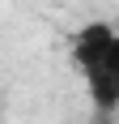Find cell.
<instances>
[{"label": "cell", "mask_w": 119, "mask_h": 124, "mask_svg": "<svg viewBox=\"0 0 119 124\" xmlns=\"http://www.w3.org/2000/svg\"><path fill=\"white\" fill-rule=\"evenodd\" d=\"M111 51H119V30L106 17H94V22L77 26L68 34V56H72V64H77V73H85V69L98 64V60H106Z\"/></svg>", "instance_id": "6da1fadb"}, {"label": "cell", "mask_w": 119, "mask_h": 124, "mask_svg": "<svg viewBox=\"0 0 119 124\" xmlns=\"http://www.w3.org/2000/svg\"><path fill=\"white\" fill-rule=\"evenodd\" d=\"M85 90H89V103H94L98 116H115L119 107V51H111L106 60H98L85 69Z\"/></svg>", "instance_id": "7a4b0ae2"}, {"label": "cell", "mask_w": 119, "mask_h": 124, "mask_svg": "<svg viewBox=\"0 0 119 124\" xmlns=\"http://www.w3.org/2000/svg\"><path fill=\"white\" fill-rule=\"evenodd\" d=\"M0 120H4V107H0Z\"/></svg>", "instance_id": "3957f363"}]
</instances>
